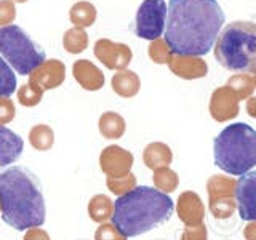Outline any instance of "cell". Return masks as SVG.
<instances>
[{
  "mask_svg": "<svg viewBox=\"0 0 256 240\" xmlns=\"http://www.w3.org/2000/svg\"><path fill=\"white\" fill-rule=\"evenodd\" d=\"M224 24L216 0H170L165 42L174 54L204 56L213 48Z\"/></svg>",
  "mask_w": 256,
  "mask_h": 240,
  "instance_id": "6da1fadb",
  "label": "cell"
},
{
  "mask_svg": "<svg viewBox=\"0 0 256 240\" xmlns=\"http://www.w3.org/2000/svg\"><path fill=\"white\" fill-rule=\"evenodd\" d=\"M2 220L16 230L40 228L45 222V200L37 176L24 166L0 173Z\"/></svg>",
  "mask_w": 256,
  "mask_h": 240,
  "instance_id": "7a4b0ae2",
  "label": "cell"
},
{
  "mask_svg": "<svg viewBox=\"0 0 256 240\" xmlns=\"http://www.w3.org/2000/svg\"><path fill=\"white\" fill-rule=\"evenodd\" d=\"M174 212L173 200L157 189L136 186L114 202L112 222L125 237H136L166 222Z\"/></svg>",
  "mask_w": 256,
  "mask_h": 240,
  "instance_id": "3957f363",
  "label": "cell"
},
{
  "mask_svg": "<svg viewBox=\"0 0 256 240\" xmlns=\"http://www.w3.org/2000/svg\"><path fill=\"white\" fill-rule=\"evenodd\" d=\"M214 164L232 176L256 166V130L244 122L228 125L213 141Z\"/></svg>",
  "mask_w": 256,
  "mask_h": 240,
  "instance_id": "277c9868",
  "label": "cell"
},
{
  "mask_svg": "<svg viewBox=\"0 0 256 240\" xmlns=\"http://www.w3.org/2000/svg\"><path fill=\"white\" fill-rule=\"evenodd\" d=\"M214 58L232 72L253 70L256 68V24L229 22L216 38Z\"/></svg>",
  "mask_w": 256,
  "mask_h": 240,
  "instance_id": "5b68a950",
  "label": "cell"
},
{
  "mask_svg": "<svg viewBox=\"0 0 256 240\" xmlns=\"http://www.w3.org/2000/svg\"><path fill=\"white\" fill-rule=\"evenodd\" d=\"M0 54L20 76H29L45 61V52L20 26L0 28Z\"/></svg>",
  "mask_w": 256,
  "mask_h": 240,
  "instance_id": "8992f818",
  "label": "cell"
},
{
  "mask_svg": "<svg viewBox=\"0 0 256 240\" xmlns=\"http://www.w3.org/2000/svg\"><path fill=\"white\" fill-rule=\"evenodd\" d=\"M237 180L226 174H213L206 181L208 208L216 220H228L237 210Z\"/></svg>",
  "mask_w": 256,
  "mask_h": 240,
  "instance_id": "52a82bcc",
  "label": "cell"
},
{
  "mask_svg": "<svg viewBox=\"0 0 256 240\" xmlns=\"http://www.w3.org/2000/svg\"><path fill=\"white\" fill-rule=\"evenodd\" d=\"M168 8L165 0H144L136 12V36L146 40H157L165 32Z\"/></svg>",
  "mask_w": 256,
  "mask_h": 240,
  "instance_id": "ba28073f",
  "label": "cell"
},
{
  "mask_svg": "<svg viewBox=\"0 0 256 240\" xmlns=\"http://www.w3.org/2000/svg\"><path fill=\"white\" fill-rule=\"evenodd\" d=\"M93 53L98 61L110 70H125L133 60L130 46L126 44H116L109 38L96 40Z\"/></svg>",
  "mask_w": 256,
  "mask_h": 240,
  "instance_id": "9c48e42d",
  "label": "cell"
},
{
  "mask_svg": "<svg viewBox=\"0 0 256 240\" xmlns=\"http://www.w3.org/2000/svg\"><path fill=\"white\" fill-rule=\"evenodd\" d=\"M134 164V157L130 150L112 144V146L104 148L100 156V166L101 172L110 176V178H118L132 173V166Z\"/></svg>",
  "mask_w": 256,
  "mask_h": 240,
  "instance_id": "30bf717a",
  "label": "cell"
},
{
  "mask_svg": "<svg viewBox=\"0 0 256 240\" xmlns=\"http://www.w3.org/2000/svg\"><path fill=\"white\" fill-rule=\"evenodd\" d=\"M236 200L240 218L244 221H256V170L248 172L238 178Z\"/></svg>",
  "mask_w": 256,
  "mask_h": 240,
  "instance_id": "8fae6325",
  "label": "cell"
},
{
  "mask_svg": "<svg viewBox=\"0 0 256 240\" xmlns=\"http://www.w3.org/2000/svg\"><path fill=\"white\" fill-rule=\"evenodd\" d=\"M238 100L236 93L230 90L228 85L218 86L216 90L212 93L210 104H208V110H210V116L216 120V122L224 124L229 122V120H234L238 112Z\"/></svg>",
  "mask_w": 256,
  "mask_h": 240,
  "instance_id": "7c38bea8",
  "label": "cell"
},
{
  "mask_svg": "<svg viewBox=\"0 0 256 240\" xmlns=\"http://www.w3.org/2000/svg\"><path fill=\"white\" fill-rule=\"evenodd\" d=\"M66 80V66L60 60H45L29 74V82L36 84L44 92L54 90Z\"/></svg>",
  "mask_w": 256,
  "mask_h": 240,
  "instance_id": "4fadbf2b",
  "label": "cell"
},
{
  "mask_svg": "<svg viewBox=\"0 0 256 240\" xmlns=\"http://www.w3.org/2000/svg\"><path fill=\"white\" fill-rule=\"evenodd\" d=\"M176 214L182 224L186 226H197L204 222L205 205L202 198L194 190H184L176 200Z\"/></svg>",
  "mask_w": 256,
  "mask_h": 240,
  "instance_id": "5bb4252c",
  "label": "cell"
},
{
  "mask_svg": "<svg viewBox=\"0 0 256 240\" xmlns=\"http://www.w3.org/2000/svg\"><path fill=\"white\" fill-rule=\"evenodd\" d=\"M168 68L176 77L184 80H196L204 78L208 74L206 62L200 56H189V54H172L168 61Z\"/></svg>",
  "mask_w": 256,
  "mask_h": 240,
  "instance_id": "9a60e30c",
  "label": "cell"
},
{
  "mask_svg": "<svg viewBox=\"0 0 256 240\" xmlns=\"http://www.w3.org/2000/svg\"><path fill=\"white\" fill-rule=\"evenodd\" d=\"M72 76L76 82L86 92H98L104 86L102 70L90 60H78L72 64Z\"/></svg>",
  "mask_w": 256,
  "mask_h": 240,
  "instance_id": "2e32d148",
  "label": "cell"
},
{
  "mask_svg": "<svg viewBox=\"0 0 256 240\" xmlns=\"http://www.w3.org/2000/svg\"><path fill=\"white\" fill-rule=\"evenodd\" d=\"M24 141L6 126H0V168L14 164L22 154Z\"/></svg>",
  "mask_w": 256,
  "mask_h": 240,
  "instance_id": "e0dca14e",
  "label": "cell"
},
{
  "mask_svg": "<svg viewBox=\"0 0 256 240\" xmlns=\"http://www.w3.org/2000/svg\"><path fill=\"white\" fill-rule=\"evenodd\" d=\"M110 86L120 98H133L141 90V78L133 70H117V74L112 76Z\"/></svg>",
  "mask_w": 256,
  "mask_h": 240,
  "instance_id": "ac0fdd59",
  "label": "cell"
},
{
  "mask_svg": "<svg viewBox=\"0 0 256 240\" xmlns=\"http://www.w3.org/2000/svg\"><path fill=\"white\" fill-rule=\"evenodd\" d=\"M142 162L149 170H157L162 166H170L173 162V152L165 142H150L142 150Z\"/></svg>",
  "mask_w": 256,
  "mask_h": 240,
  "instance_id": "d6986e66",
  "label": "cell"
},
{
  "mask_svg": "<svg viewBox=\"0 0 256 240\" xmlns=\"http://www.w3.org/2000/svg\"><path fill=\"white\" fill-rule=\"evenodd\" d=\"M100 133L102 134V138L106 140H120L125 134L126 130V124L125 118L117 114V112L108 110L100 117L98 122Z\"/></svg>",
  "mask_w": 256,
  "mask_h": 240,
  "instance_id": "ffe728a7",
  "label": "cell"
},
{
  "mask_svg": "<svg viewBox=\"0 0 256 240\" xmlns=\"http://www.w3.org/2000/svg\"><path fill=\"white\" fill-rule=\"evenodd\" d=\"M88 216L94 222H108L114 216V200L106 194H96L88 202Z\"/></svg>",
  "mask_w": 256,
  "mask_h": 240,
  "instance_id": "44dd1931",
  "label": "cell"
},
{
  "mask_svg": "<svg viewBox=\"0 0 256 240\" xmlns=\"http://www.w3.org/2000/svg\"><path fill=\"white\" fill-rule=\"evenodd\" d=\"M96 16H98V12H96V6L92 2H86V0H80V2H76L70 6L69 12V20L74 24L76 28H92Z\"/></svg>",
  "mask_w": 256,
  "mask_h": 240,
  "instance_id": "7402d4cb",
  "label": "cell"
},
{
  "mask_svg": "<svg viewBox=\"0 0 256 240\" xmlns=\"http://www.w3.org/2000/svg\"><path fill=\"white\" fill-rule=\"evenodd\" d=\"M88 34L82 28H70L62 36V46L70 54H80L88 48Z\"/></svg>",
  "mask_w": 256,
  "mask_h": 240,
  "instance_id": "603a6c76",
  "label": "cell"
},
{
  "mask_svg": "<svg viewBox=\"0 0 256 240\" xmlns=\"http://www.w3.org/2000/svg\"><path fill=\"white\" fill-rule=\"evenodd\" d=\"M29 142L36 150H50L54 144V132L52 130V126L45 124L34 125L29 130Z\"/></svg>",
  "mask_w": 256,
  "mask_h": 240,
  "instance_id": "cb8c5ba5",
  "label": "cell"
},
{
  "mask_svg": "<svg viewBox=\"0 0 256 240\" xmlns=\"http://www.w3.org/2000/svg\"><path fill=\"white\" fill-rule=\"evenodd\" d=\"M154 186L157 190L164 192V194H172L173 190L178 189L180 186V176L170 166H162L154 170V176H152Z\"/></svg>",
  "mask_w": 256,
  "mask_h": 240,
  "instance_id": "d4e9b609",
  "label": "cell"
},
{
  "mask_svg": "<svg viewBox=\"0 0 256 240\" xmlns=\"http://www.w3.org/2000/svg\"><path fill=\"white\" fill-rule=\"evenodd\" d=\"M228 86L236 93L238 101L248 100L250 96H253V93L256 90L254 80L250 74H236V76L229 77Z\"/></svg>",
  "mask_w": 256,
  "mask_h": 240,
  "instance_id": "484cf974",
  "label": "cell"
},
{
  "mask_svg": "<svg viewBox=\"0 0 256 240\" xmlns=\"http://www.w3.org/2000/svg\"><path fill=\"white\" fill-rule=\"evenodd\" d=\"M16 92V74L0 56V98H10Z\"/></svg>",
  "mask_w": 256,
  "mask_h": 240,
  "instance_id": "4316f807",
  "label": "cell"
},
{
  "mask_svg": "<svg viewBox=\"0 0 256 240\" xmlns=\"http://www.w3.org/2000/svg\"><path fill=\"white\" fill-rule=\"evenodd\" d=\"M16 96H18V101L21 106L24 108H34L42 101L44 98V90L40 86H37L36 84H24L18 88L16 92Z\"/></svg>",
  "mask_w": 256,
  "mask_h": 240,
  "instance_id": "83f0119b",
  "label": "cell"
},
{
  "mask_svg": "<svg viewBox=\"0 0 256 240\" xmlns=\"http://www.w3.org/2000/svg\"><path fill=\"white\" fill-rule=\"evenodd\" d=\"M106 184L112 194L117 197H122L128 194V192H132L133 189H136L138 181H136V176L133 173H128L125 176H118V178H110V176H108Z\"/></svg>",
  "mask_w": 256,
  "mask_h": 240,
  "instance_id": "f1b7e54d",
  "label": "cell"
},
{
  "mask_svg": "<svg viewBox=\"0 0 256 240\" xmlns=\"http://www.w3.org/2000/svg\"><path fill=\"white\" fill-rule=\"evenodd\" d=\"M148 53H149V58L156 64H168V61H170L172 54H173L172 48L168 46L165 38L152 40L148 48Z\"/></svg>",
  "mask_w": 256,
  "mask_h": 240,
  "instance_id": "f546056e",
  "label": "cell"
},
{
  "mask_svg": "<svg viewBox=\"0 0 256 240\" xmlns=\"http://www.w3.org/2000/svg\"><path fill=\"white\" fill-rule=\"evenodd\" d=\"M114 222H102L94 232V240H126Z\"/></svg>",
  "mask_w": 256,
  "mask_h": 240,
  "instance_id": "4dcf8cb0",
  "label": "cell"
},
{
  "mask_svg": "<svg viewBox=\"0 0 256 240\" xmlns=\"http://www.w3.org/2000/svg\"><path fill=\"white\" fill-rule=\"evenodd\" d=\"M16 20V6L12 0H0V26H12Z\"/></svg>",
  "mask_w": 256,
  "mask_h": 240,
  "instance_id": "1f68e13d",
  "label": "cell"
},
{
  "mask_svg": "<svg viewBox=\"0 0 256 240\" xmlns=\"http://www.w3.org/2000/svg\"><path fill=\"white\" fill-rule=\"evenodd\" d=\"M16 116L14 102L10 98H0V126H5Z\"/></svg>",
  "mask_w": 256,
  "mask_h": 240,
  "instance_id": "d6a6232c",
  "label": "cell"
},
{
  "mask_svg": "<svg viewBox=\"0 0 256 240\" xmlns=\"http://www.w3.org/2000/svg\"><path fill=\"white\" fill-rule=\"evenodd\" d=\"M181 240H208V230L204 222L197 224V226H186L182 230Z\"/></svg>",
  "mask_w": 256,
  "mask_h": 240,
  "instance_id": "836d02e7",
  "label": "cell"
},
{
  "mask_svg": "<svg viewBox=\"0 0 256 240\" xmlns=\"http://www.w3.org/2000/svg\"><path fill=\"white\" fill-rule=\"evenodd\" d=\"M22 240H50V234L42 228H30L26 230Z\"/></svg>",
  "mask_w": 256,
  "mask_h": 240,
  "instance_id": "e575fe53",
  "label": "cell"
},
{
  "mask_svg": "<svg viewBox=\"0 0 256 240\" xmlns=\"http://www.w3.org/2000/svg\"><path fill=\"white\" fill-rule=\"evenodd\" d=\"M245 240H256V221H248L244 229Z\"/></svg>",
  "mask_w": 256,
  "mask_h": 240,
  "instance_id": "d590c367",
  "label": "cell"
},
{
  "mask_svg": "<svg viewBox=\"0 0 256 240\" xmlns=\"http://www.w3.org/2000/svg\"><path fill=\"white\" fill-rule=\"evenodd\" d=\"M246 112L252 118H256V96H250L246 100Z\"/></svg>",
  "mask_w": 256,
  "mask_h": 240,
  "instance_id": "8d00e7d4",
  "label": "cell"
},
{
  "mask_svg": "<svg viewBox=\"0 0 256 240\" xmlns=\"http://www.w3.org/2000/svg\"><path fill=\"white\" fill-rule=\"evenodd\" d=\"M252 77H253V80H254V85H256V68L252 70Z\"/></svg>",
  "mask_w": 256,
  "mask_h": 240,
  "instance_id": "74e56055",
  "label": "cell"
},
{
  "mask_svg": "<svg viewBox=\"0 0 256 240\" xmlns=\"http://www.w3.org/2000/svg\"><path fill=\"white\" fill-rule=\"evenodd\" d=\"M12 2H16V4H24V2H28V0H12Z\"/></svg>",
  "mask_w": 256,
  "mask_h": 240,
  "instance_id": "f35d334b",
  "label": "cell"
},
{
  "mask_svg": "<svg viewBox=\"0 0 256 240\" xmlns=\"http://www.w3.org/2000/svg\"><path fill=\"white\" fill-rule=\"evenodd\" d=\"M0 213H2V206H0Z\"/></svg>",
  "mask_w": 256,
  "mask_h": 240,
  "instance_id": "ab89813d",
  "label": "cell"
}]
</instances>
